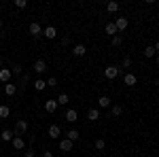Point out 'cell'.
<instances>
[{
  "label": "cell",
  "mask_w": 159,
  "mask_h": 157,
  "mask_svg": "<svg viewBox=\"0 0 159 157\" xmlns=\"http://www.w3.org/2000/svg\"><path fill=\"white\" fill-rule=\"evenodd\" d=\"M119 72H121L119 66H106V68H104V76H106V79H117Z\"/></svg>",
  "instance_id": "cell-2"
},
{
  "label": "cell",
  "mask_w": 159,
  "mask_h": 157,
  "mask_svg": "<svg viewBox=\"0 0 159 157\" xmlns=\"http://www.w3.org/2000/svg\"><path fill=\"white\" fill-rule=\"evenodd\" d=\"M4 94H7V96H15V94H17V85L7 83L4 85Z\"/></svg>",
  "instance_id": "cell-15"
},
{
  "label": "cell",
  "mask_w": 159,
  "mask_h": 157,
  "mask_svg": "<svg viewBox=\"0 0 159 157\" xmlns=\"http://www.w3.org/2000/svg\"><path fill=\"white\" fill-rule=\"evenodd\" d=\"M43 36H47V38H55V36H57V30H55L53 25H47V28L43 30Z\"/></svg>",
  "instance_id": "cell-12"
},
{
  "label": "cell",
  "mask_w": 159,
  "mask_h": 157,
  "mask_svg": "<svg viewBox=\"0 0 159 157\" xmlns=\"http://www.w3.org/2000/svg\"><path fill=\"white\" fill-rule=\"evenodd\" d=\"M155 64H157V66H159V55H157V58H155Z\"/></svg>",
  "instance_id": "cell-37"
},
{
  "label": "cell",
  "mask_w": 159,
  "mask_h": 157,
  "mask_svg": "<svg viewBox=\"0 0 159 157\" xmlns=\"http://www.w3.org/2000/svg\"><path fill=\"white\" fill-rule=\"evenodd\" d=\"M64 119L68 121V123H74V121L79 119V113H76L74 109H68V110H66V115H64Z\"/></svg>",
  "instance_id": "cell-6"
},
{
  "label": "cell",
  "mask_w": 159,
  "mask_h": 157,
  "mask_svg": "<svg viewBox=\"0 0 159 157\" xmlns=\"http://www.w3.org/2000/svg\"><path fill=\"white\" fill-rule=\"evenodd\" d=\"M121 43H123V36H121V34L112 36V45H115V47H121Z\"/></svg>",
  "instance_id": "cell-26"
},
{
  "label": "cell",
  "mask_w": 159,
  "mask_h": 157,
  "mask_svg": "<svg viewBox=\"0 0 159 157\" xmlns=\"http://www.w3.org/2000/svg\"><path fill=\"white\" fill-rule=\"evenodd\" d=\"M98 104H100V109H110V106H112V100H110L108 96H100Z\"/></svg>",
  "instance_id": "cell-8"
},
{
  "label": "cell",
  "mask_w": 159,
  "mask_h": 157,
  "mask_svg": "<svg viewBox=\"0 0 159 157\" xmlns=\"http://www.w3.org/2000/svg\"><path fill=\"white\" fill-rule=\"evenodd\" d=\"M60 134H61L60 125H49V136L51 138H60Z\"/></svg>",
  "instance_id": "cell-18"
},
{
  "label": "cell",
  "mask_w": 159,
  "mask_h": 157,
  "mask_svg": "<svg viewBox=\"0 0 159 157\" xmlns=\"http://www.w3.org/2000/svg\"><path fill=\"white\" fill-rule=\"evenodd\" d=\"M24 157H34V149H28V151H25V155Z\"/></svg>",
  "instance_id": "cell-34"
},
{
  "label": "cell",
  "mask_w": 159,
  "mask_h": 157,
  "mask_svg": "<svg viewBox=\"0 0 159 157\" xmlns=\"http://www.w3.org/2000/svg\"><path fill=\"white\" fill-rule=\"evenodd\" d=\"M11 72H13V74H21V66H19V64H17V66H13Z\"/></svg>",
  "instance_id": "cell-32"
},
{
  "label": "cell",
  "mask_w": 159,
  "mask_h": 157,
  "mask_svg": "<svg viewBox=\"0 0 159 157\" xmlns=\"http://www.w3.org/2000/svg\"><path fill=\"white\" fill-rule=\"evenodd\" d=\"M142 53H144V58H148V60H151V58L155 55V49H153V47H147L144 51H142Z\"/></svg>",
  "instance_id": "cell-27"
},
{
  "label": "cell",
  "mask_w": 159,
  "mask_h": 157,
  "mask_svg": "<svg viewBox=\"0 0 159 157\" xmlns=\"http://www.w3.org/2000/svg\"><path fill=\"white\" fill-rule=\"evenodd\" d=\"M11 76H13V72L9 70V68H0V83H11Z\"/></svg>",
  "instance_id": "cell-5"
},
{
  "label": "cell",
  "mask_w": 159,
  "mask_h": 157,
  "mask_svg": "<svg viewBox=\"0 0 159 157\" xmlns=\"http://www.w3.org/2000/svg\"><path fill=\"white\" fill-rule=\"evenodd\" d=\"M11 145H13V149H17V151H21V149L25 146V142H24V138H21V136H15V138L11 140Z\"/></svg>",
  "instance_id": "cell-9"
},
{
  "label": "cell",
  "mask_w": 159,
  "mask_h": 157,
  "mask_svg": "<svg viewBox=\"0 0 159 157\" xmlns=\"http://www.w3.org/2000/svg\"><path fill=\"white\" fill-rule=\"evenodd\" d=\"M96 149H100V151H104V149H106V142H104L102 138H98V140H96Z\"/></svg>",
  "instance_id": "cell-28"
},
{
  "label": "cell",
  "mask_w": 159,
  "mask_h": 157,
  "mask_svg": "<svg viewBox=\"0 0 159 157\" xmlns=\"http://www.w3.org/2000/svg\"><path fill=\"white\" fill-rule=\"evenodd\" d=\"M15 7L17 9H25L28 7V0H15Z\"/></svg>",
  "instance_id": "cell-29"
},
{
  "label": "cell",
  "mask_w": 159,
  "mask_h": 157,
  "mask_svg": "<svg viewBox=\"0 0 159 157\" xmlns=\"http://www.w3.org/2000/svg\"><path fill=\"white\" fill-rule=\"evenodd\" d=\"M45 70H47V62L45 60H36L34 62V72L40 74V72H45Z\"/></svg>",
  "instance_id": "cell-10"
},
{
  "label": "cell",
  "mask_w": 159,
  "mask_h": 157,
  "mask_svg": "<svg viewBox=\"0 0 159 157\" xmlns=\"http://www.w3.org/2000/svg\"><path fill=\"white\" fill-rule=\"evenodd\" d=\"M136 81H138V79H136V74H134V72H127L125 76H123V83H125V85H129V87H134Z\"/></svg>",
  "instance_id": "cell-11"
},
{
  "label": "cell",
  "mask_w": 159,
  "mask_h": 157,
  "mask_svg": "<svg viewBox=\"0 0 159 157\" xmlns=\"http://www.w3.org/2000/svg\"><path fill=\"white\" fill-rule=\"evenodd\" d=\"M0 30H2V19H0Z\"/></svg>",
  "instance_id": "cell-38"
},
{
  "label": "cell",
  "mask_w": 159,
  "mask_h": 157,
  "mask_svg": "<svg viewBox=\"0 0 159 157\" xmlns=\"http://www.w3.org/2000/svg\"><path fill=\"white\" fill-rule=\"evenodd\" d=\"M43 157H53V153H51V151H45V153H43Z\"/></svg>",
  "instance_id": "cell-35"
},
{
  "label": "cell",
  "mask_w": 159,
  "mask_h": 157,
  "mask_svg": "<svg viewBox=\"0 0 159 157\" xmlns=\"http://www.w3.org/2000/svg\"><path fill=\"white\" fill-rule=\"evenodd\" d=\"M0 138H2V140H4V142H11L13 138H15V134H13V130H4V132H2V136H0Z\"/></svg>",
  "instance_id": "cell-20"
},
{
  "label": "cell",
  "mask_w": 159,
  "mask_h": 157,
  "mask_svg": "<svg viewBox=\"0 0 159 157\" xmlns=\"http://www.w3.org/2000/svg\"><path fill=\"white\" fill-rule=\"evenodd\" d=\"M110 115H112V117H119V115H123V106H119V104H112V106H110Z\"/></svg>",
  "instance_id": "cell-19"
},
{
  "label": "cell",
  "mask_w": 159,
  "mask_h": 157,
  "mask_svg": "<svg viewBox=\"0 0 159 157\" xmlns=\"http://www.w3.org/2000/svg\"><path fill=\"white\" fill-rule=\"evenodd\" d=\"M66 138H68V140H72V142H74V140H79V138H81V134L76 132V130H70V132H68V136H66Z\"/></svg>",
  "instance_id": "cell-25"
},
{
  "label": "cell",
  "mask_w": 159,
  "mask_h": 157,
  "mask_svg": "<svg viewBox=\"0 0 159 157\" xmlns=\"http://www.w3.org/2000/svg\"><path fill=\"white\" fill-rule=\"evenodd\" d=\"M112 24H115V28H117V32H123V30H127L129 21H127V17H117Z\"/></svg>",
  "instance_id": "cell-3"
},
{
  "label": "cell",
  "mask_w": 159,
  "mask_h": 157,
  "mask_svg": "<svg viewBox=\"0 0 159 157\" xmlns=\"http://www.w3.org/2000/svg\"><path fill=\"white\" fill-rule=\"evenodd\" d=\"M60 151H64V153H70V151H72V140H68V138L60 140Z\"/></svg>",
  "instance_id": "cell-7"
},
{
  "label": "cell",
  "mask_w": 159,
  "mask_h": 157,
  "mask_svg": "<svg viewBox=\"0 0 159 157\" xmlns=\"http://www.w3.org/2000/svg\"><path fill=\"white\" fill-rule=\"evenodd\" d=\"M45 110L47 113H55L57 110V100H47L45 102Z\"/></svg>",
  "instance_id": "cell-14"
},
{
  "label": "cell",
  "mask_w": 159,
  "mask_h": 157,
  "mask_svg": "<svg viewBox=\"0 0 159 157\" xmlns=\"http://www.w3.org/2000/svg\"><path fill=\"white\" fill-rule=\"evenodd\" d=\"M61 45H64V47H66V45H70V36H61V40H60Z\"/></svg>",
  "instance_id": "cell-33"
},
{
  "label": "cell",
  "mask_w": 159,
  "mask_h": 157,
  "mask_svg": "<svg viewBox=\"0 0 159 157\" xmlns=\"http://www.w3.org/2000/svg\"><path fill=\"white\" fill-rule=\"evenodd\" d=\"M132 66V58H123V62H121V68H129Z\"/></svg>",
  "instance_id": "cell-30"
},
{
  "label": "cell",
  "mask_w": 159,
  "mask_h": 157,
  "mask_svg": "<svg viewBox=\"0 0 159 157\" xmlns=\"http://www.w3.org/2000/svg\"><path fill=\"white\" fill-rule=\"evenodd\" d=\"M72 53H74V55H76V58H83V55H85V53H87V47H85V45H74Z\"/></svg>",
  "instance_id": "cell-13"
},
{
  "label": "cell",
  "mask_w": 159,
  "mask_h": 157,
  "mask_svg": "<svg viewBox=\"0 0 159 157\" xmlns=\"http://www.w3.org/2000/svg\"><path fill=\"white\" fill-rule=\"evenodd\" d=\"M34 89H36V91H45V89H47V81L36 79V81H34Z\"/></svg>",
  "instance_id": "cell-16"
},
{
  "label": "cell",
  "mask_w": 159,
  "mask_h": 157,
  "mask_svg": "<svg viewBox=\"0 0 159 157\" xmlns=\"http://www.w3.org/2000/svg\"><path fill=\"white\" fill-rule=\"evenodd\" d=\"M9 115H11V109L7 104H0V119H7Z\"/></svg>",
  "instance_id": "cell-22"
},
{
  "label": "cell",
  "mask_w": 159,
  "mask_h": 157,
  "mask_svg": "<svg viewBox=\"0 0 159 157\" xmlns=\"http://www.w3.org/2000/svg\"><path fill=\"white\" fill-rule=\"evenodd\" d=\"M28 30H30V34H32V36H34V38L43 36V28H40V24H38V21H32Z\"/></svg>",
  "instance_id": "cell-4"
},
{
  "label": "cell",
  "mask_w": 159,
  "mask_h": 157,
  "mask_svg": "<svg viewBox=\"0 0 159 157\" xmlns=\"http://www.w3.org/2000/svg\"><path fill=\"white\" fill-rule=\"evenodd\" d=\"M104 32L110 34V36H117V28H115V24H106L104 25Z\"/></svg>",
  "instance_id": "cell-23"
},
{
  "label": "cell",
  "mask_w": 159,
  "mask_h": 157,
  "mask_svg": "<svg viewBox=\"0 0 159 157\" xmlns=\"http://www.w3.org/2000/svg\"><path fill=\"white\" fill-rule=\"evenodd\" d=\"M153 49H155V53H159V43H157V45H155Z\"/></svg>",
  "instance_id": "cell-36"
},
{
  "label": "cell",
  "mask_w": 159,
  "mask_h": 157,
  "mask_svg": "<svg viewBox=\"0 0 159 157\" xmlns=\"http://www.w3.org/2000/svg\"><path fill=\"white\" fill-rule=\"evenodd\" d=\"M25 132H28V121H25V119H17L13 134H15V136H21V134H25Z\"/></svg>",
  "instance_id": "cell-1"
},
{
  "label": "cell",
  "mask_w": 159,
  "mask_h": 157,
  "mask_svg": "<svg viewBox=\"0 0 159 157\" xmlns=\"http://www.w3.org/2000/svg\"><path fill=\"white\" fill-rule=\"evenodd\" d=\"M55 85H57V79L55 76H49L47 79V87H55Z\"/></svg>",
  "instance_id": "cell-31"
},
{
  "label": "cell",
  "mask_w": 159,
  "mask_h": 157,
  "mask_svg": "<svg viewBox=\"0 0 159 157\" xmlns=\"http://www.w3.org/2000/svg\"><path fill=\"white\" fill-rule=\"evenodd\" d=\"M100 119V110L98 109H91L87 113V121H98Z\"/></svg>",
  "instance_id": "cell-17"
},
{
  "label": "cell",
  "mask_w": 159,
  "mask_h": 157,
  "mask_svg": "<svg viewBox=\"0 0 159 157\" xmlns=\"http://www.w3.org/2000/svg\"><path fill=\"white\" fill-rule=\"evenodd\" d=\"M106 11L108 13H117L119 11V2H108V4H106Z\"/></svg>",
  "instance_id": "cell-24"
},
{
  "label": "cell",
  "mask_w": 159,
  "mask_h": 157,
  "mask_svg": "<svg viewBox=\"0 0 159 157\" xmlns=\"http://www.w3.org/2000/svg\"><path fill=\"white\" fill-rule=\"evenodd\" d=\"M68 102H70L68 94H60V96H57V106H66Z\"/></svg>",
  "instance_id": "cell-21"
}]
</instances>
